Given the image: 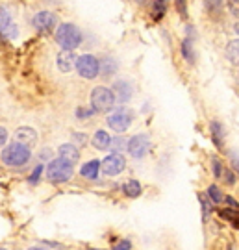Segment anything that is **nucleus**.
I'll use <instances>...</instances> for the list:
<instances>
[{
	"instance_id": "f257e3e1",
	"label": "nucleus",
	"mask_w": 239,
	"mask_h": 250,
	"mask_svg": "<svg viewBox=\"0 0 239 250\" xmlns=\"http://www.w3.org/2000/svg\"><path fill=\"white\" fill-rule=\"evenodd\" d=\"M54 39H56V43L62 46L63 50H74V48H78L80 43H82V32L78 30L76 24H72V22H63V24H60L58 30H56Z\"/></svg>"
},
{
	"instance_id": "f03ea898",
	"label": "nucleus",
	"mask_w": 239,
	"mask_h": 250,
	"mask_svg": "<svg viewBox=\"0 0 239 250\" xmlns=\"http://www.w3.org/2000/svg\"><path fill=\"white\" fill-rule=\"evenodd\" d=\"M2 161L8 165V167H22V165H26L30 158H32V150L26 148V146H22V145L19 143H9L4 150H2Z\"/></svg>"
},
{
	"instance_id": "7ed1b4c3",
	"label": "nucleus",
	"mask_w": 239,
	"mask_h": 250,
	"mask_svg": "<svg viewBox=\"0 0 239 250\" xmlns=\"http://www.w3.org/2000/svg\"><path fill=\"white\" fill-rule=\"evenodd\" d=\"M91 106H93V111H98V113H106L109 109H113L115 106V97L109 87H104V85H98L91 91Z\"/></svg>"
},
{
	"instance_id": "20e7f679",
	"label": "nucleus",
	"mask_w": 239,
	"mask_h": 250,
	"mask_svg": "<svg viewBox=\"0 0 239 250\" xmlns=\"http://www.w3.org/2000/svg\"><path fill=\"white\" fill-rule=\"evenodd\" d=\"M133 121V111L130 109V107H117V109H113L109 115H108V126L113 130V132H117V134H123V132H126L128 128H130V125H132Z\"/></svg>"
},
{
	"instance_id": "39448f33",
	"label": "nucleus",
	"mask_w": 239,
	"mask_h": 250,
	"mask_svg": "<svg viewBox=\"0 0 239 250\" xmlns=\"http://www.w3.org/2000/svg\"><path fill=\"white\" fill-rule=\"evenodd\" d=\"M74 174V167L62 161L60 158L58 160H52L46 167V178L50 180L52 184H63V182H69Z\"/></svg>"
},
{
	"instance_id": "423d86ee",
	"label": "nucleus",
	"mask_w": 239,
	"mask_h": 250,
	"mask_svg": "<svg viewBox=\"0 0 239 250\" xmlns=\"http://www.w3.org/2000/svg\"><path fill=\"white\" fill-rule=\"evenodd\" d=\"M74 67H76L80 76L86 80H93L98 76V60L93 54H84V56L76 58Z\"/></svg>"
},
{
	"instance_id": "0eeeda50",
	"label": "nucleus",
	"mask_w": 239,
	"mask_h": 250,
	"mask_svg": "<svg viewBox=\"0 0 239 250\" xmlns=\"http://www.w3.org/2000/svg\"><path fill=\"white\" fill-rule=\"evenodd\" d=\"M126 150L130 152V156L135 158V160H141L145 158L149 150H151V137L147 134H137L128 139L126 143Z\"/></svg>"
},
{
	"instance_id": "6e6552de",
	"label": "nucleus",
	"mask_w": 239,
	"mask_h": 250,
	"mask_svg": "<svg viewBox=\"0 0 239 250\" xmlns=\"http://www.w3.org/2000/svg\"><path fill=\"white\" fill-rule=\"evenodd\" d=\"M126 167V160L123 158V154H109L108 158L100 161V169L104 174L108 176H117V174H121Z\"/></svg>"
},
{
	"instance_id": "1a4fd4ad",
	"label": "nucleus",
	"mask_w": 239,
	"mask_h": 250,
	"mask_svg": "<svg viewBox=\"0 0 239 250\" xmlns=\"http://www.w3.org/2000/svg\"><path fill=\"white\" fill-rule=\"evenodd\" d=\"M32 24H34V28H36L37 32L46 34V32L54 30V26L58 24V17L54 15L52 11H39L32 19Z\"/></svg>"
},
{
	"instance_id": "9d476101",
	"label": "nucleus",
	"mask_w": 239,
	"mask_h": 250,
	"mask_svg": "<svg viewBox=\"0 0 239 250\" xmlns=\"http://www.w3.org/2000/svg\"><path fill=\"white\" fill-rule=\"evenodd\" d=\"M15 143L22 145L26 148H32L37 143V132L34 128H28V126H21L15 132Z\"/></svg>"
},
{
	"instance_id": "9b49d317",
	"label": "nucleus",
	"mask_w": 239,
	"mask_h": 250,
	"mask_svg": "<svg viewBox=\"0 0 239 250\" xmlns=\"http://www.w3.org/2000/svg\"><path fill=\"white\" fill-rule=\"evenodd\" d=\"M113 97H117L119 102H128L133 97V85L128 80H117L113 83Z\"/></svg>"
},
{
	"instance_id": "f8f14e48",
	"label": "nucleus",
	"mask_w": 239,
	"mask_h": 250,
	"mask_svg": "<svg viewBox=\"0 0 239 250\" xmlns=\"http://www.w3.org/2000/svg\"><path fill=\"white\" fill-rule=\"evenodd\" d=\"M58 156H60L62 161H65V163H69V165L74 167V163H78V160H80V150L76 145L65 143L58 148Z\"/></svg>"
},
{
	"instance_id": "ddd939ff",
	"label": "nucleus",
	"mask_w": 239,
	"mask_h": 250,
	"mask_svg": "<svg viewBox=\"0 0 239 250\" xmlns=\"http://www.w3.org/2000/svg\"><path fill=\"white\" fill-rule=\"evenodd\" d=\"M76 63V54L74 50H62L56 58V65L62 72H71Z\"/></svg>"
},
{
	"instance_id": "4468645a",
	"label": "nucleus",
	"mask_w": 239,
	"mask_h": 250,
	"mask_svg": "<svg viewBox=\"0 0 239 250\" xmlns=\"http://www.w3.org/2000/svg\"><path fill=\"white\" fill-rule=\"evenodd\" d=\"M119 69V63H117L115 58H111V56H106V58H102L100 62H98V74L102 72V76L104 78H109V76H113Z\"/></svg>"
},
{
	"instance_id": "2eb2a0df",
	"label": "nucleus",
	"mask_w": 239,
	"mask_h": 250,
	"mask_svg": "<svg viewBox=\"0 0 239 250\" xmlns=\"http://www.w3.org/2000/svg\"><path fill=\"white\" fill-rule=\"evenodd\" d=\"M91 143H93V146L97 150H108L109 143H111V137H109L106 130H97L95 135H93V139H91Z\"/></svg>"
},
{
	"instance_id": "dca6fc26",
	"label": "nucleus",
	"mask_w": 239,
	"mask_h": 250,
	"mask_svg": "<svg viewBox=\"0 0 239 250\" xmlns=\"http://www.w3.org/2000/svg\"><path fill=\"white\" fill-rule=\"evenodd\" d=\"M98 170H100V161L91 160V161H87V163H84V165H82L80 174L87 180H95L98 176Z\"/></svg>"
},
{
	"instance_id": "f3484780",
	"label": "nucleus",
	"mask_w": 239,
	"mask_h": 250,
	"mask_svg": "<svg viewBox=\"0 0 239 250\" xmlns=\"http://www.w3.org/2000/svg\"><path fill=\"white\" fill-rule=\"evenodd\" d=\"M123 191H124V195H126V197L135 198V197H139V195H141L143 188L137 180H128V182L123 186Z\"/></svg>"
},
{
	"instance_id": "a211bd4d",
	"label": "nucleus",
	"mask_w": 239,
	"mask_h": 250,
	"mask_svg": "<svg viewBox=\"0 0 239 250\" xmlns=\"http://www.w3.org/2000/svg\"><path fill=\"white\" fill-rule=\"evenodd\" d=\"M182 54H184L187 63H195V46H193V41L189 37H186L182 43Z\"/></svg>"
},
{
	"instance_id": "6ab92c4d",
	"label": "nucleus",
	"mask_w": 239,
	"mask_h": 250,
	"mask_svg": "<svg viewBox=\"0 0 239 250\" xmlns=\"http://www.w3.org/2000/svg\"><path fill=\"white\" fill-rule=\"evenodd\" d=\"M212 134H213V141H215V145L221 148L222 145H224V128H222L221 123L213 121L212 123Z\"/></svg>"
},
{
	"instance_id": "aec40b11",
	"label": "nucleus",
	"mask_w": 239,
	"mask_h": 250,
	"mask_svg": "<svg viewBox=\"0 0 239 250\" xmlns=\"http://www.w3.org/2000/svg\"><path fill=\"white\" fill-rule=\"evenodd\" d=\"M9 26H13V21H11V15H9L8 8L0 6V34H4Z\"/></svg>"
},
{
	"instance_id": "412c9836",
	"label": "nucleus",
	"mask_w": 239,
	"mask_h": 250,
	"mask_svg": "<svg viewBox=\"0 0 239 250\" xmlns=\"http://www.w3.org/2000/svg\"><path fill=\"white\" fill-rule=\"evenodd\" d=\"M165 9H167V2L165 0H154V4H152V17H154V21H159V19L163 17Z\"/></svg>"
},
{
	"instance_id": "4be33fe9",
	"label": "nucleus",
	"mask_w": 239,
	"mask_h": 250,
	"mask_svg": "<svg viewBox=\"0 0 239 250\" xmlns=\"http://www.w3.org/2000/svg\"><path fill=\"white\" fill-rule=\"evenodd\" d=\"M126 143H128V139H126V137H115V139H111L109 148L113 150V154H121V152L126 148Z\"/></svg>"
},
{
	"instance_id": "5701e85b",
	"label": "nucleus",
	"mask_w": 239,
	"mask_h": 250,
	"mask_svg": "<svg viewBox=\"0 0 239 250\" xmlns=\"http://www.w3.org/2000/svg\"><path fill=\"white\" fill-rule=\"evenodd\" d=\"M208 197L212 198L213 204H221L222 198H224L221 193V189L217 188V186H210V188H208Z\"/></svg>"
},
{
	"instance_id": "b1692460",
	"label": "nucleus",
	"mask_w": 239,
	"mask_h": 250,
	"mask_svg": "<svg viewBox=\"0 0 239 250\" xmlns=\"http://www.w3.org/2000/svg\"><path fill=\"white\" fill-rule=\"evenodd\" d=\"M226 56H228V60L232 63H238V39L236 41H232L228 48H226Z\"/></svg>"
},
{
	"instance_id": "393cba45",
	"label": "nucleus",
	"mask_w": 239,
	"mask_h": 250,
	"mask_svg": "<svg viewBox=\"0 0 239 250\" xmlns=\"http://www.w3.org/2000/svg\"><path fill=\"white\" fill-rule=\"evenodd\" d=\"M41 174H43V165H37L36 169H34V172L30 174V184L36 186L37 182H39V178H41Z\"/></svg>"
},
{
	"instance_id": "a878e982",
	"label": "nucleus",
	"mask_w": 239,
	"mask_h": 250,
	"mask_svg": "<svg viewBox=\"0 0 239 250\" xmlns=\"http://www.w3.org/2000/svg\"><path fill=\"white\" fill-rule=\"evenodd\" d=\"M222 2L224 0H206V8L210 11H219L222 8Z\"/></svg>"
},
{
	"instance_id": "bb28decb",
	"label": "nucleus",
	"mask_w": 239,
	"mask_h": 250,
	"mask_svg": "<svg viewBox=\"0 0 239 250\" xmlns=\"http://www.w3.org/2000/svg\"><path fill=\"white\" fill-rule=\"evenodd\" d=\"M224 169H222V163L217 158H213V174H215V178H221Z\"/></svg>"
},
{
	"instance_id": "cd10ccee",
	"label": "nucleus",
	"mask_w": 239,
	"mask_h": 250,
	"mask_svg": "<svg viewBox=\"0 0 239 250\" xmlns=\"http://www.w3.org/2000/svg\"><path fill=\"white\" fill-rule=\"evenodd\" d=\"M198 200H200V204H202V211H204V219L208 217V215L212 213V204L206 200L204 197H198Z\"/></svg>"
},
{
	"instance_id": "c85d7f7f",
	"label": "nucleus",
	"mask_w": 239,
	"mask_h": 250,
	"mask_svg": "<svg viewBox=\"0 0 239 250\" xmlns=\"http://www.w3.org/2000/svg\"><path fill=\"white\" fill-rule=\"evenodd\" d=\"M93 113H95L93 109H86V107H78V109H76V117H78V119H87V117H91Z\"/></svg>"
},
{
	"instance_id": "c756f323",
	"label": "nucleus",
	"mask_w": 239,
	"mask_h": 250,
	"mask_svg": "<svg viewBox=\"0 0 239 250\" xmlns=\"http://www.w3.org/2000/svg\"><path fill=\"white\" fill-rule=\"evenodd\" d=\"M130 249H132V243L128 241V239H123V241L117 243V245L111 250H130Z\"/></svg>"
},
{
	"instance_id": "7c9ffc66",
	"label": "nucleus",
	"mask_w": 239,
	"mask_h": 250,
	"mask_svg": "<svg viewBox=\"0 0 239 250\" xmlns=\"http://www.w3.org/2000/svg\"><path fill=\"white\" fill-rule=\"evenodd\" d=\"M176 8L180 11L182 17H187V9H186V0H176Z\"/></svg>"
},
{
	"instance_id": "2f4dec72",
	"label": "nucleus",
	"mask_w": 239,
	"mask_h": 250,
	"mask_svg": "<svg viewBox=\"0 0 239 250\" xmlns=\"http://www.w3.org/2000/svg\"><path fill=\"white\" fill-rule=\"evenodd\" d=\"M6 141H8V130L4 126H0V148L6 145Z\"/></svg>"
},
{
	"instance_id": "473e14b6",
	"label": "nucleus",
	"mask_w": 239,
	"mask_h": 250,
	"mask_svg": "<svg viewBox=\"0 0 239 250\" xmlns=\"http://www.w3.org/2000/svg\"><path fill=\"white\" fill-rule=\"evenodd\" d=\"M74 137H76V141H78L80 145L86 143V135H84V134H74Z\"/></svg>"
},
{
	"instance_id": "72a5a7b5",
	"label": "nucleus",
	"mask_w": 239,
	"mask_h": 250,
	"mask_svg": "<svg viewBox=\"0 0 239 250\" xmlns=\"http://www.w3.org/2000/svg\"><path fill=\"white\" fill-rule=\"evenodd\" d=\"M50 158V148H44V152H41V160H48Z\"/></svg>"
},
{
	"instance_id": "f704fd0d",
	"label": "nucleus",
	"mask_w": 239,
	"mask_h": 250,
	"mask_svg": "<svg viewBox=\"0 0 239 250\" xmlns=\"http://www.w3.org/2000/svg\"><path fill=\"white\" fill-rule=\"evenodd\" d=\"M226 178H228V184H234V182H236V178H234V174H232V172L226 174Z\"/></svg>"
},
{
	"instance_id": "c9c22d12",
	"label": "nucleus",
	"mask_w": 239,
	"mask_h": 250,
	"mask_svg": "<svg viewBox=\"0 0 239 250\" xmlns=\"http://www.w3.org/2000/svg\"><path fill=\"white\" fill-rule=\"evenodd\" d=\"M28 250H46V249H43V247H32V249H28Z\"/></svg>"
},
{
	"instance_id": "e433bc0d",
	"label": "nucleus",
	"mask_w": 239,
	"mask_h": 250,
	"mask_svg": "<svg viewBox=\"0 0 239 250\" xmlns=\"http://www.w3.org/2000/svg\"><path fill=\"white\" fill-rule=\"evenodd\" d=\"M0 250H8V249H0Z\"/></svg>"
},
{
	"instance_id": "4c0bfd02",
	"label": "nucleus",
	"mask_w": 239,
	"mask_h": 250,
	"mask_svg": "<svg viewBox=\"0 0 239 250\" xmlns=\"http://www.w3.org/2000/svg\"><path fill=\"white\" fill-rule=\"evenodd\" d=\"M230 250H234V249H230Z\"/></svg>"
},
{
	"instance_id": "58836bf2",
	"label": "nucleus",
	"mask_w": 239,
	"mask_h": 250,
	"mask_svg": "<svg viewBox=\"0 0 239 250\" xmlns=\"http://www.w3.org/2000/svg\"><path fill=\"white\" fill-rule=\"evenodd\" d=\"M139 2H141V0H139Z\"/></svg>"
}]
</instances>
